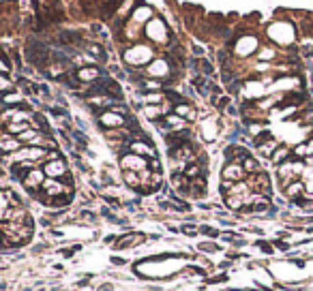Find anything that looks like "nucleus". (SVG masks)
Instances as JSON below:
<instances>
[{"mask_svg":"<svg viewBox=\"0 0 313 291\" xmlns=\"http://www.w3.org/2000/svg\"><path fill=\"white\" fill-rule=\"evenodd\" d=\"M0 103L7 105V107H17V105L24 103V99H22V94L17 90H9V92H4L2 97H0Z\"/></svg>","mask_w":313,"mask_h":291,"instance_id":"nucleus-20","label":"nucleus"},{"mask_svg":"<svg viewBox=\"0 0 313 291\" xmlns=\"http://www.w3.org/2000/svg\"><path fill=\"white\" fill-rule=\"evenodd\" d=\"M122 182H125L129 188H135V191H138V188L142 186V178H140L138 171H129V169H125V171H122Z\"/></svg>","mask_w":313,"mask_h":291,"instance_id":"nucleus-23","label":"nucleus"},{"mask_svg":"<svg viewBox=\"0 0 313 291\" xmlns=\"http://www.w3.org/2000/svg\"><path fill=\"white\" fill-rule=\"evenodd\" d=\"M174 114H178L180 118H185L187 122H193L198 118V109L193 107V103H189V101H185V103H178V105H174Z\"/></svg>","mask_w":313,"mask_h":291,"instance_id":"nucleus-15","label":"nucleus"},{"mask_svg":"<svg viewBox=\"0 0 313 291\" xmlns=\"http://www.w3.org/2000/svg\"><path fill=\"white\" fill-rule=\"evenodd\" d=\"M4 244V240H2V238H0V246H2Z\"/></svg>","mask_w":313,"mask_h":291,"instance_id":"nucleus-39","label":"nucleus"},{"mask_svg":"<svg viewBox=\"0 0 313 291\" xmlns=\"http://www.w3.org/2000/svg\"><path fill=\"white\" fill-rule=\"evenodd\" d=\"M2 129H4V122H2V120H0V131H2Z\"/></svg>","mask_w":313,"mask_h":291,"instance_id":"nucleus-37","label":"nucleus"},{"mask_svg":"<svg viewBox=\"0 0 313 291\" xmlns=\"http://www.w3.org/2000/svg\"><path fill=\"white\" fill-rule=\"evenodd\" d=\"M277 58V52L273 50V47H259V52H257V60H262V62H270V60H275Z\"/></svg>","mask_w":313,"mask_h":291,"instance_id":"nucleus-28","label":"nucleus"},{"mask_svg":"<svg viewBox=\"0 0 313 291\" xmlns=\"http://www.w3.org/2000/svg\"><path fill=\"white\" fill-rule=\"evenodd\" d=\"M9 71V60L4 58V54H0V73H7Z\"/></svg>","mask_w":313,"mask_h":291,"instance_id":"nucleus-31","label":"nucleus"},{"mask_svg":"<svg viewBox=\"0 0 313 291\" xmlns=\"http://www.w3.org/2000/svg\"><path fill=\"white\" fill-rule=\"evenodd\" d=\"M2 109H4V105H2V103H0V114H2Z\"/></svg>","mask_w":313,"mask_h":291,"instance_id":"nucleus-38","label":"nucleus"},{"mask_svg":"<svg viewBox=\"0 0 313 291\" xmlns=\"http://www.w3.org/2000/svg\"><path fill=\"white\" fill-rule=\"evenodd\" d=\"M118 163H120V169L125 171H144V169H148V159H144V157H138V154H133V152H125L120 159H118Z\"/></svg>","mask_w":313,"mask_h":291,"instance_id":"nucleus-9","label":"nucleus"},{"mask_svg":"<svg viewBox=\"0 0 313 291\" xmlns=\"http://www.w3.org/2000/svg\"><path fill=\"white\" fill-rule=\"evenodd\" d=\"M144 71H146V75H148V77H152V79H161L163 84L174 73H180V71H174L172 62L168 60V56H157L155 60L148 64V67H144Z\"/></svg>","mask_w":313,"mask_h":291,"instance_id":"nucleus-3","label":"nucleus"},{"mask_svg":"<svg viewBox=\"0 0 313 291\" xmlns=\"http://www.w3.org/2000/svg\"><path fill=\"white\" fill-rule=\"evenodd\" d=\"M259 248H262V251H266V253H273V246L266 244V242H259Z\"/></svg>","mask_w":313,"mask_h":291,"instance_id":"nucleus-34","label":"nucleus"},{"mask_svg":"<svg viewBox=\"0 0 313 291\" xmlns=\"http://www.w3.org/2000/svg\"><path fill=\"white\" fill-rule=\"evenodd\" d=\"M161 103H165V90L144 92V97H142V107L144 105H161Z\"/></svg>","mask_w":313,"mask_h":291,"instance_id":"nucleus-19","label":"nucleus"},{"mask_svg":"<svg viewBox=\"0 0 313 291\" xmlns=\"http://www.w3.org/2000/svg\"><path fill=\"white\" fill-rule=\"evenodd\" d=\"M229 47H232V54L238 56V58H249L257 52L259 47V39L256 37V34H243V37H236L232 43H229Z\"/></svg>","mask_w":313,"mask_h":291,"instance_id":"nucleus-4","label":"nucleus"},{"mask_svg":"<svg viewBox=\"0 0 313 291\" xmlns=\"http://www.w3.org/2000/svg\"><path fill=\"white\" fill-rule=\"evenodd\" d=\"M9 90H13V81L7 77V73H0V92H9Z\"/></svg>","mask_w":313,"mask_h":291,"instance_id":"nucleus-29","label":"nucleus"},{"mask_svg":"<svg viewBox=\"0 0 313 291\" xmlns=\"http://www.w3.org/2000/svg\"><path fill=\"white\" fill-rule=\"evenodd\" d=\"M199 248H202V251H215V244H199Z\"/></svg>","mask_w":313,"mask_h":291,"instance_id":"nucleus-35","label":"nucleus"},{"mask_svg":"<svg viewBox=\"0 0 313 291\" xmlns=\"http://www.w3.org/2000/svg\"><path fill=\"white\" fill-rule=\"evenodd\" d=\"M157 58V47L148 41H135L120 50V60L127 64V69H144Z\"/></svg>","mask_w":313,"mask_h":291,"instance_id":"nucleus-1","label":"nucleus"},{"mask_svg":"<svg viewBox=\"0 0 313 291\" xmlns=\"http://www.w3.org/2000/svg\"><path fill=\"white\" fill-rule=\"evenodd\" d=\"M243 167H245V171H247V176H251V174H257V171H262V167H259V161L256 157H247L245 161H243Z\"/></svg>","mask_w":313,"mask_h":291,"instance_id":"nucleus-26","label":"nucleus"},{"mask_svg":"<svg viewBox=\"0 0 313 291\" xmlns=\"http://www.w3.org/2000/svg\"><path fill=\"white\" fill-rule=\"evenodd\" d=\"M247 178V171L243 167V163L229 161L226 163V167L221 169V180H229V182H243Z\"/></svg>","mask_w":313,"mask_h":291,"instance_id":"nucleus-11","label":"nucleus"},{"mask_svg":"<svg viewBox=\"0 0 313 291\" xmlns=\"http://www.w3.org/2000/svg\"><path fill=\"white\" fill-rule=\"evenodd\" d=\"M105 73V71L101 67H97V64H90V67H80L75 69V77L82 81V84H94V81L101 79V75Z\"/></svg>","mask_w":313,"mask_h":291,"instance_id":"nucleus-12","label":"nucleus"},{"mask_svg":"<svg viewBox=\"0 0 313 291\" xmlns=\"http://www.w3.org/2000/svg\"><path fill=\"white\" fill-rule=\"evenodd\" d=\"M146 240V236L144 234H127V236H122V238H118L116 240V248H127V246H138L142 244V242Z\"/></svg>","mask_w":313,"mask_h":291,"instance_id":"nucleus-16","label":"nucleus"},{"mask_svg":"<svg viewBox=\"0 0 313 291\" xmlns=\"http://www.w3.org/2000/svg\"><path fill=\"white\" fill-rule=\"evenodd\" d=\"M22 148V141L13 137V135L9 133H2L0 135V157H9V154H13L15 150H20Z\"/></svg>","mask_w":313,"mask_h":291,"instance_id":"nucleus-14","label":"nucleus"},{"mask_svg":"<svg viewBox=\"0 0 313 291\" xmlns=\"http://www.w3.org/2000/svg\"><path fill=\"white\" fill-rule=\"evenodd\" d=\"M129 152L138 154V157H144V159H155L157 157L155 146L146 139H131L129 141Z\"/></svg>","mask_w":313,"mask_h":291,"instance_id":"nucleus-13","label":"nucleus"},{"mask_svg":"<svg viewBox=\"0 0 313 291\" xmlns=\"http://www.w3.org/2000/svg\"><path fill=\"white\" fill-rule=\"evenodd\" d=\"M163 122L168 124V129H170V133H174V131H182V129H187V120L185 118H180L178 114H168L163 118Z\"/></svg>","mask_w":313,"mask_h":291,"instance_id":"nucleus-17","label":"nucleus"},{"mask_svg":"<svg viewBox=\"0 0 313 291\" xmlns=\"http://www.w3.org/2000/svg\"><path fill=\"white\" fill-rule=\"evenodd\" d=\"M30 129V122H9L4 124V133L13 135V137H17L20 133H24V131Z\"/></svg>","mask_w":313,"mask_h":291,"instance_id":"nucleus-24","label":"nucleus"},{"mask_svg":"<svg viewBox=\"0 0 313 291\" xmlns=\"http://www.w3.org/2000/svg\"><path fill=\"white\" fill-rule=\"evenodd\" d=\"M43 174L47 178H56V180H64V176H69V165L64 159H56V161H43L41 165Z\"/></svg>","mask_w":313,"mask_h":291,"instance_id":"nucleus-10","label":"nucleus"},{"mask_svg":"<svg viewBox=\"0 0 313 291\" xmlns=\"http://www.w3.org/2000/svg\"><path fill=\"white\" fill-rule=\"evenodd\" d=\"M152 17H155V7L148 2H142V0H138L135 2V7L131 11V15H129V22H133V24H138V26L144 28L146 24H148Z\"/></svg>","mask_w":313,"mask_h":291,"instance_id":"nucleus-5","label":"nucleus"},{"mask_svg":"<svg viewBox=\"0 0 313 291\" xmlns=\"http://www.w3.org/2000/svg\"><path fill=\"white\" fill-rule=\"evenodd\" d=\"M127 116L118 114L114 109H103L97 114V122L101 124L103 129H120V127H127Z\"/></svg>","mask_w":313,"mask_h":291,"instance_id":"nucleus-6","label":"nucleus"},{"mask_svg":"<svg viewBox=\"0 0 313 291\" xmlns=\"http://www.w3.org/2000/svg\"><path fill=\"white\" fill-rule=\"evenodd\" d=\"M199 231H202V234H208V236H212V238H215V236H219V231H217V229H212V227H202Z\"/></svg>","mask_w":313,"mask_h":291,"instance_id":"nucleus-33","label":"nucleus"},{"mask_svg":"<svg viewBox=\"0 0 313 291\" xmlns=\"http://www.w3.org/2000/svg\"><path fill=\"white\" fill-rule=\"evenodd\" d=\"M226 206L229 210L240 212L245 208V197H240V195H229V197H226Z\"/></svg>","mask_w":313,"mask_h":291,"instance_id":"nucleus-27","label":"nucleus"},{"mask_svg":"<svg viewBox=\"0 0 313 291\" xmlns=\"http://www.w3.org/2000/svg\"><path fill=\"white\" fill-rule=\"evenodd\" d=\"M283 193H285V197L296 201L298 197H303V195H305V184L300 180H294V182H290L285 188H283Z\"/></svg>","mask_w":313,"mask_h":291,"instance_id":"nucleus-18","label":"nucleus"},{"mask_svg":"<svg viewBox=\"0 0 313 291\" xmlns=\"http://www.w3.org/2000/svg\"><path fill=\"white\" fill-rule=\"evenodd\" d=\"M311 154H313V139L303 141V144H298V146L292 150V157H294V159H309Z\"/></svg>","mask_w":313,"mask_h":291,"instance_id":"nucleus-21","label":"nucleus"},{"mask_svg":"<svg viewBox=\"0 0 313 291\" xmlns=\"http://www.w3.org/2000/svg\"><path fill=\"white\" fill-rule=\"evenodd\" d=\"M277 148H279V141H277L275 137H270L268 141H264L262 146H257V150H259V154H264V157H268V159H270Z\"/></svg>","mask_w":313,"mask_h":291,"instance_id":"nucleus-25","label":"nucleus"},{"mask_svg":"<svg viewBox=\"0 0 313 291\" xmlns=\"http://www.w3.org/2000/svg\"><path fill=\"white\" fill-rule=\"evenodd\" d=\"M247 184L251 186L253 193H262V195H266V197H270V193H273V188H270V178L266 171H257V174L247 176Z\"/></svg>","mask_w":313,"mask_h":291,"instance_id":"nucleus-8","label":"nucleus"},{"mask_svg":"<svg viewBox=\"0 0 313 291\" xmlns=\"http://www.w3.org/2000/svg\"><path fill=\"white\" fill-rule=\"evenodd\" d=\"M148 169L150 171H161V161H159V157L148 159Z\"/></svg>","mask_w":313,"mask_h":291,"instance_id":"nucleus-30","label":"nucleus"},{"mask_svg":"<svg viewBox=\"0 0 313 291\" xmlns=\"http://www.w3.org/2000/svg\"><path fill=\"white\" fill-rule=\"evenodd\" d=\"M305 161H307V163H309V165H311V167H313V154H311V157H309V159H305Z\"/></svg>","mask_w":313,"mask_h":291,"instance_id":"nucleus-36","label":"nucleus"},{"mask_svg":"<svg viewBox=\"0 0 313 291\" xmlns=\"http://www.w3.org/2000/svg\"><path fill=\"white\" fill-rule=\"evenodd\" d=\"M292 159V150L287 146H279L277 150L273 152V157H270V161H273L275 165H281V163H285V161H290Z\"/></svg>","mask_w":313,"mask_h":291,"instance_id":"nucleus-22","label":"nucleus"},{"mask_svg":"<svg viewBox=\"0 0 313 291\" xmlns=\"http://www.w3.org/2000/svg\"><path fill=\"white\" fill-rule=\"evenodd\" d=\"M45 174H43V169L41 167H34V169H30L26 176L22 178V186L26 188L30 195H37L39 191H41V184L45 182Z\"/></svg>","mask_w":313,"mask_h":291,"instance_id":"nucleus-7","label":"nucleus"},{"mask_svg":"<svg viewBox=\"0 0 313 291\" xmlns=\"http://www.w3.org/2000/svg\"><path fill=\"white\" fill-rule=\"evenodd\" d=\"M180 231H182V234H189V236H196V227H193V225H182V227H180Z\"/></svg>","mask_w":313,"mask_h":291,"instance_id":"nucleus-32","label":"nucleus"},{"mask_svg":"<svg viewBox=\"0 0 313 291\" xmlns=\"http://www.w3.org/2000/svg\"><path fill=\"white\" fill-rule=\"evenodd\" d=\"M144 39L148 41V43H152V45H168L170 41L174 39V34H172V30H170L168 22H165L163 17L155 15L144 26Z\"/></svg>","mask_w":313,"mask_h":291,"instance_id":"nucleus-2","label":"nucleus"}]
</instances>
